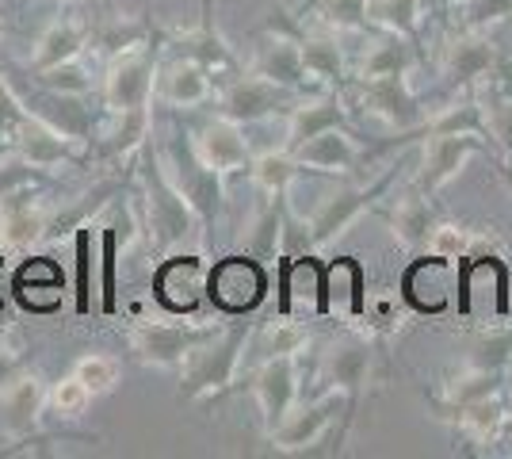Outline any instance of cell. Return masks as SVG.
Returning a JSON list of instances; mask_svg holds the SVG:
<instances>
[{
  "label": "cell",
  "instance_id": "55",
  "mask_svg": "<svg viewBox=\"0 0 512 459\" xmlns=\"http://www.w3.org/2000/svg\"><path fill=\"white\" fill-rule=\"evenodd\" d=\"M497 77L505 81V88H512V58H501V69H497Z\"/></svg>",
  "mask_w": 512,
  "mask_h": 459
},
{
  "label": "cell",
  "instance_id": "52",
  "mask_svg": "<svg viewBox=\"0 0 512 459\" xmlns=\"http://www.w3.org/2000/svg\"><path fill=\"white\" fill-rule=\"evenodd\" d=\"M23 119H27V108H23V100L12 92V85L0 73V142H12Z\"/></svg>",
  "mask_w": 512,
  "mask_h": 459
},
{
  "label": "cell",
  "instance_id": "31",
  "mask_svg": "<svg viewBox=\"0 0 512 459\" xmlns=\"http://www.w3.org/2000/svg\"><path fill=\"white\" fill-rule=\"evenodd\" d=\"M4 429L12 437H31L46 414V383L35 372H23L8 391H0Z\"/></svg>",
  "mask_w": 512,
  "mask_h": 459
},
{
  "label": "cell",
  "instance_id": "3",
  "mask_svg": "<svg viewBox=\"0 0 512 459\" xmlns=\"http://www.w3.org/2000/svg\"><path fill=\"white\" fill-rule=\"evenodd\" d=\"M249 333L253 329L245 322H237V326H222L203 345H195L188 352V360L176 368L180 372L176 398L180 402H203V398H222V394L234 391L237 375L245 368Z\"/></svg>",
  "mask_w": 512,
  "mask_h": 459
},
{
  "label": "cell",
  "instance_id": "36",
  "mask_svg": "<svg viewBox=\"0 0 512 459\" xmlns=\"http://www.w3.org/2000/svg\"><path fill=\"white\" fill-rule=\"evenodd\" d=\"M505 375L509 372H490V368L463 364L459 372L444 379L440 394L432 398V410L440 417V414H448V410H459V406H470V402H478V398H490V394L505 391Z\"/></svg>",
  "mask_w": 512,
  "mask_h": 459
},
{
  "label": "cell",
  "instance_id": "9",
  "mask_svg": "<svg viewBox=\"0 0 512 459\" xmlns=\"http://www.w3.org/2000/svg\"><path fill=\"white\" fill-rule=\"evenodd\" d=\"M501 46L490 31H478V27H455L444 54H440V77L448 81L455 92H474L478 85H486L497 77L501 69Z\"/></svg>",
  "mask_w": 512,
  "mask_h": 459
},
{
  "label": "cell",
  "instance_id": "23",
  "mask_svg": "<svg viewBox=\"0 0 512 459\" xmlns=\"http://www.w3.org/2000/svg\"><path fill=\"white\" fill-rule=\"evenodd\" d=\"M325 318H337L344 326L367 318V272L356 257L325 264Z\"/></svg>",
  "mask_w": 512,
  "mask_h": 459
},
{
  "label": "cell",
  "instance_id": "53",
  "mask_svg": "<svg viewBox=\"0 0 512 459\" xmlns=\"http://www.w3.org/2000/svg\"><path fill=\"white\" fill-rule=\"evenodd\" d=\"M27 372V364H23V356L8 341H0V391H8L20 375Z\"/></svg>",
  "mask_w": 512,
  "mask_h": 459
},
{
  "label": "cell",
  "instance_id": "10",
  "mask_svg": "<svg viewBox=\"0 0 512 459\" xmlns=\"http://www.w3.org/2000/svg\"><path fill=\"white\" fill-rule=\"evenodd\" d=\"M302 92L291 88H279L276 81L260 77L256 69H237L226 85L218 88V115L234 119L241 127L249 123H264L279 111H291Z\"/></svg>",
  "mask_w": 512,
  "mask_h": 459
},
{
  "label": "cell",
  "instance_id": "48",
  "mask_svg": "<svg viewBox=\"0 0 512 459\" xmlns=\"http://www.w3.org/2000/svg\"><path fill=\"white\" fill-rule=\"evenodd\" d=\"M39 77V85L46 92H58V96H88L92 85H96V77H92V69L85 66V58H73V62H62V66L46 69V73H35Z\"/></svg>",
  "mask_w": 512,
  "mask_h": 459
},
{
  "label": "cell",
  "instance_id": "22",
  "mask_svg": "<svg viewBox=\"0 0 512 459\" xmlns=\"http://www.w3.org/2000/svg\"><path fill=\"white\" fill-rule=\"evenodd\" d=\"M165 46H172V54L192 58V62H199L203 69H211V77H222V73L234 77L237 69H241L234 46L218 35L214 16H199V23H192V27L169 31V35H165Z\"/></svg>",
  "mask_w": 512,
  "mask_h": 459
},
{
  "label": "cell",
  "instance_id": "5",
  "mask_svg": "<svg viewBox=\"0 0 512 459\" xmlns=\"http://www.w3.org/2000/svg\"><path fill=\"white\" fill-rule=\"evenodd\" d=\"M157 153L165 161V173L172 176V184L184 192V199L192 203V211L199 215L203 230H211L214 219L222 215V199H226V176L214 173L211 165H203V157L195 153L192 134L172 131L169 138L157 142Z\"/></svg>",
  "mask_w": 512,
  "mask_h": 459
},
{
  "label": "cell",
  "instance_id": "45",
  "mask_svg": "<svg viewBox=\"0 0 512 459\" xmlns=\"http://www.w3.org/2000/svg\"><path fill=\"white\" fill-rule=\"evenodd\" d=\"M92 43L100 46L104 58H115V54L134 50V46H150L153 27L146 20H107L92 31Z\"/></svg>",
  "mask_w": 512,
  "mask_h": 459
},
{
  "label": "cell",
  "instance_id": "18",
  "mask_svg": "<svg viewBox=\"0 0 512 459\" xmlns=\"http://www.w3.org/2000/svg\"><path fill=\"white\" fill-rule=\"evenodd\" d=\"M352 115H348V96L337 88H314V92H302L295 100V108L287 111V138L283 146L287 150H299L302 142H310L321 131H337L348 127Z\"/></svg>",
  "mask_w": 512,
  "mask_h": 459
},
{
  "label": "cell",
  "instance_id": "20",
  "mask_svg": "<svg viewBox=\"0 0 512 459\" xmlns=\"http://www.w3.org/2000/svg\"><path fill=\"white\" fill-rule=\"evenodd\" d=\"M192 146H195V153L203 157V165H211L214 173H222V176L245 173L249 161H253V150H249V142H245L241 123L218 115V111H214L211 119H203L192 131Z\"/></svg>",
  "mask_w": 512,
  "mask_h": 459
},
{
  "label": "cell",
  "instance_id": "43",
  "mask_svg": "<svg viewBox=\"0 0 512 459\" xmlns=\"http://www.w3.org/2000/svg\"><path fill=\"white\" fill-rule=\"evenodd\" d=\"M310 12L318 16L325 31L337 35H371V16H367V0H310Z\"/></svg>",
  "mask_w": 512,
  "mask_h": 459
},
{
  "label": "cell",
  "instance_id": "42",
  "mask_svg": "<svg viewBox=\"0 0 512 459\" xmlns=\"http://www.w3.org/2000/svg\"><path fill=\"white\" fill-rule=\"evenodd\" d=\"M96 249H100V310H104L107 318H115L119 314V276H115V268H119V249H123V241H119V222L111 215V222L100 226V234H96Z\"/></svg>",
  "mask_w": 512,
  "mask_h": 459
},
{
  "label": "cell",
  "instance_id": "57",
  "mask_svg": "<svg viewBox=\"0 0 512 459\" xmlns=\"http://www.w3.org/2000/svg\"><path fill=\"white\" fill-rule=\"evenodd\" d=\"M199 16H211V0H203V12Z\"/></svg>",
  "mask_w": 512,
  "mask_h": 459
},
{
  "label": "cell",
  "instance_id": "21",
  "mask_svg": "<svg viewBox=\"0 0 512 459\" xmlns=\"http://www.w3.org/2000/svg\"><path fill=\"white\" fill-rule=\"evenodd\" d=\"M214 81L211 69H203L192 58H180L172 54L165 66H157V88H153V100L169 104L176 111H195L203 104H211Z\"/></svg>",
  "mask_w": 512,
  "mask_h": 459
},
{
  "label": "cell",
  "instance_id": "15",
  "mask_svg": "<svg viewBox=\"0 0 512 459\" xmlns=\"http://www.w3.org/2000/svg\"><path fill=\"white\" fill-rule=\"evenodd\" d=\"M299 356H268L253 364L249 372V391H253L260 417H264V429L272 433L283 417L291 414V406L299 402Z\"/></svg>",
  "mask_w": 512,
  "mask_h": 459
},
{
  "label": "cell",
  "instance_id": "11",
  "mask_svg": "<svg viewBox=\"0 0 512 459\" xmlns=\"http://www.w3.org/2000/svg\"><path fill=\"white\" fill-rule=\"evenodd\" d=\"M150 46H134V50L107 58V69L100 77L107 111L153 108V88H157V66L161 62H157V54Z\"/></svg>",
  "mask_w": 512,
  "mask_h": 459
},
{
  "label": "cell",
  "instance_id": "50",
  "mask_svg": "<svg viewBox=\"0 0 512 459\" xmlns=\"http://www.w3.org/2000/svg\"><path fill=\"white\" fill-rule=\"evenodd\" d=\"M455 16H459V27L490 31L493 23H505L512 16V0H463Z\"/></svg>",
  "mask_w": 512,
  "mask_h": 459
},
{
  "label": "cell",
  "instance_id": "59",
  "mask_svg": "<svg viewBox=\"0 0 512 459\" xmlns=\"http://www.w3.org/2000/svg\"><path fill=\"white\" fill-rule=\"evenodd\" d=\"M62 4H88V0H62Z\"/></svg>",
  "mask_w": 512,
  "mask_h": 459
},
{
  "label": "cell",
  "instance_id": "44",
  "mask_svg": "<svg viewBox=\"0 0 512 459\" xmlns=\"http://www.w3.org/2000/svg\"><path fill=\"white\" fill-rule=\"evenodd\" d=\"M482 249H490V238H486V234L467 230V226H455V222H440V226L432 230V238H428L425 253L459 264L463 257H470V253H482Z\"/></svg>",
  "mask_w": 512,
  "mask_h": 459
},
{
  "label": "cell",
  "instance_id": "54",
  "mask_svg": "<svg viewBox=\"0 0 512 459\" xmlns=\"http://www.w3.org/2000/svg\"><path fill=\"white\" fill-rule=\"evenodd\" d=\"M8 291H12V272H8V264H4V257H0V306H4V299H8Z\"/></svg>",
  "mask_w": 512,
  "mask_h": 459
},
{
  "label": "cell",
  "instance_id": "58",
  "mask_svg": "<svg viewBox=\"0 0 512 459\" xmlns=\"http://www.w3.org/2000/svg\"><path fill=\"white\" fill-rule=\"evenodd\" d=\"M505 437H512V417H509V425H505Z\"/></svg>",
  "mask_w": 512,
  "mask_h": 459
},
{
  "label": "cell",
  "instance_id": "38",
  "mask_svg": "<svg viewBox=\"0 0 512 459\" xmlns=\"http://www.w3.org/2000/svg\"><path fill=\"white\" fill-rule=\"evenodd\" d=\"M299 173H302L299 161H295V153L287 150V146L253 153V161H249V176H253L256 192L268 199H287V192H291V184H295Z\"/></svg>",
  "mask_w": 512,
  "mask_h": 459
},
{
  "label": "cell",
  "instance_id": "27",
  "mask_svg": "<svg viewBox=\"0 0 512 459\" xmlns=\"http://www.w3.org/2000/svg\"><path fill=\"white\" fill-rule=\"evenodd\" d=\"M295 153L299 169L306 173H325V176H348L356 173L363 150L356 146V138L348 134V127H337V131H321L314 134L310 142H302Z\"/></svg>",
  "mask_w": 512,
  "mask_h": 459
},
{
  "label": "cell",
  "instance_id": "8",
  "mask_svg": "<svg viewBox=\"0 0 512 459\" xmlns=\"http://www.w3.org/2000/svg\"><path fill=\"white\" fill-rule=\"evenodd\" d=\"M337 417H344V429L352 425V414H348V398L341 391H333V387H325L318 398H310V402H295L291 406V414L279 421L276 429L268 433V444L276 448V452H287V456H295V452H310L314 444H318L333 425H337Z\"/></svg>",
  "mask_w": 512,
  "mask_h": 459
},
{
  "label": "cell",
  "instance_id": "4",
  "mask_svg": "<svg viewBox=\"0 0 512 459\" xmlns=\"http://www.w3.org/2000/svg\"><path fill=\"white\" fill-rule=\"evenodd\" d=\"M348 104L363 108L371 119L386 123L394 138L383 150L394 146H409L413 134L421 131V123L428 119V108L417 100V92L409 88V73H390V77H371V81H348Z\"/></svg>",
  "mask_w": 512,
  "mask_h": 459
},
{
  "label": "cell",
  "instance_id": "56",
  "mask_svg": "<svg viewBox=\"0 0 512 459\" xmlns=\"http://www.w3.org/2000/svg\"><path fill=\"white\" fill-rule=\"evenodd\" d=\"M432 4H436V8H440V12H455V8H459V4H463V0H432Z\"/></svg>",
  "mask_w": 512,
  "mask_h": 459
},
{
  "label": "cell",
  "instance_id": "37",
  "mask_svg": "<svg viewBox=\"0 0 512 459\" xmlns=\"http://www.w3.org/2000/svg\"><path fill=\"white\" fill-rule=\"evenodd\" d=\"M287 199H268L260 196V207L253 211V219L241 234V245L245 253H253L256 261H276L283 253V219H287Z\"/></svg>",
  "mask_w": 512,
  "mask_h": 459
},
{
  "label": "cell",
  "instance_id": "14",
  "mask_svg": "<svg viewBox=\"0 0 512 459\" xmlns=\"http://www.w3.org/2000/svg\"><path fill=\"white\" fill-rule=\"evenodd\" d=\"M490 142L478 134H428L421 138V161H417V188L425 196H436L444 184H451L455 176L467 169V161L474 153H486Z\"/></svg>",
  "mask_w": 512,
  "mask_h": 459
},
{
  "label": "cell",
  "instance_id": "12",
  "mask_svg": "<svg viewBox=\"0 0 512 459\" xmlns=\"http://www.w3.org/2000/svg\"><path fill=\"white\" fill-rule=\"evenodd\" d=\"M207 272L211 264L203 253H169L157 261V272H153V299L165 314H195L199 306L207 303Z\"/></svg>",
  "mask_w": 512,
  "mask_h": 459
},
{
  "label": "cell",
  "instance_id": "19",
  "mask_svg": "<svg viewBox=\"0 0 512 459\" xmlns=\"http://www.w3.org/2000/svg\"><path fill=\"white\" fill-rule=\"evenodd\" d=\"M268 39L260 43L253 58V69L260 77L276 81L279 88H291V92H314L310 88V77H306V66H302V50H299V27L291 23H268Z\"/></svg>",
  "mask_w": 512,
  "mask_h": 459
},
{
  "label": "cell",
  "instance_id": "16",
  "mask_svg": "<svg viewBox=\"0 0 512 459\" xmlns=\"http://www.w3.org/2000/svg\"><path fill=\"white\" fill-rule=\"evenodd\" d=\"M279 314H295V318H325V264L318 253H299V257H283L279 268Z\"/></svg>",
  "mask_w": 512,
  "mask_h": 459
},
{
  "label": "cell",
  "instance_id": "7",
  "mask_svg": "<svg viewBox=\"0 0 512 459\" xmlns=\"http://www.w3.org/2000/svg\"><path fill=\"white\" fill-rule=\"evenodd\" d=\"M218 329L222 326H211V322H176V314L161 318V322H138L130 329V352H134L138 364L172 372L188 360V352L195 345H203Z\"/></svg>",
  "mask_w": 512,
  "mask_h": 459
},
{
  "label": "cell",
  "instance_id": "49",
  "mask_svg": "<svg viewBox=\"0 0 512 459\" xmlns=\"http://www.w3.org/2000/svg\"><path fill=\"white\" fill-rule=\"evenodd\" d=\"M490 134L493 146L501 150V161H505V176H512V88L490 100Z\"/></svg>",
  "mask_w": 512,
  "mask_h": 459
},
{
  "label": "cell",
  "instance_id": "32",
  "mask_svg": "<svg viewBox=\"0 0 512 459\" xmlns=\"http://www.w3.org/2000/svg\"><path fill=\"white\" fill-rule=\"evenodd\" d=\"M440 417L451 421L470 444H497V440H505V425H509L512 410L505 406V391H497L490 398H478V402L448 410Z\"/></svg>",
  "mask_w": 512,
  "mask_h": 459
},
{
  "label": "cell",
  "instance_id": "6",
  "mask_svg": "<svg viewBox=\"0 0 512 459\" xmlns=\"http://www.w3.org/2000/svg\"><path fill=\"white\" fill-rule=\"evenodd\" d=\"M268 299V264L253 253H230L207 272V303L226 318H249Z\"/></svg>",
  "mask_w": 512,
  "mask_h": 459
},
{
  "label": "cell",
  "instance_id": "26",
  "mask_svg": "<svg viewBox=\"0 0 512 459\" xmlns=\"http://www.w3.org/2000/svg\"><path fill=\"white\" fill-rule=\"evenodd\" d=\"M302 66L310 77V88H341L348 85L352 62L344 54V43L337 31H299Z\"/></svg>",
  "mask_w": 512,
  "mask_h": 459
},
{
  "label": "cell",
  "instance_id": "33",
  "mask_svg": "<svg viewBox=\"0 0 512 459\" xmlns=\"http://www.w3.org/2000/svg\"><path fill=\"white\" fill-rule=\"evenodd\" d=\"M428 134H478V138H486L493 146L490 111L482 108V100H478L474 92H463V96L451 100L448 108L428 111V119L421 123V131L413 134V142H417V138H428Z\"/></svg>",
  "mask_w": 512,
  "mask_h": 459
},
{
  "label": "cell",
  "instance_id": "30",
  "mask_svg": "<svg viewBox=\"0 0 512 459\" xmlns=\"http://www.w3.org/2000/svg\"><path fill=\"white\" fill-rule=\"evenodd\" d=\"M417 62V43L390 35V31H371L360 58L352 62L348 81H371V77H390V73H409Z\"/></svg>",
  "mask_w": 512,
  "mask_h": 459
},
{
  "label": "cell",
  "instance_id": "60",
  "mask_svg": "<svg viewBox=\"0 0 512 459\" xmlns=\"http://www.w3.org/2000/svg\"><path fill=\"white\" fill-rule=\"evenodd\" d=\"M509 184H512V176H509Z\"/></svg>",
  "mask_w": 512,
  "mask_h": 459
},
{
  "label": "cell",
  "instance_id": "35",
  "mask_svg": "<svg viewBox=\"0 0 512 459\" xmlns=\"http://www.w3.org/2000/svg\"><path fill=\"white\" fill-rule=\"evenodd\" d=\"M150 131H153V108L111 111V127L96 138V150L107 161H130L134 153L150 142Z\"/></svg>",
  "mask_w": 512,
  "mask_h": 459
},
{
  "label": "cell",
  "instance_id": "24",
  "mask_svg": "<svg viewBox=\"0 0 512 459\" xmlns=\"http://www.w3.org/2000/svg\"><path fill=\"white\" fill-rule=\"evenodd\" d=\"M12 146H16V157H23L27 165H35L39 173H54V169H62V165H69L77 157V142L65 138L54 123H46L43 115L31 108H27V119L20 123Z\"/></svg>",
  "mask_w": 512,
  "mask_h": 459
},
{
  "label": "cell",
  "instance_id": "51",
  "mask_svg": "<svg viewBox=\"0 0 512 459\" xmlns=\"http://www.w3.org/2000/svg\"><path fill=\"white\" fill-rule=\"evenodd\" d=\"M43 176L35 165H27L23 157H16V161H4L0 165V199H12L20 196V192H31V188H39L43 184Z\"/></svg>",
  "mask_w": 512,
  "mask_h": 459
},
{
  "label": "cell",
  "instance_id": "40",
  "mask_svg": "<svg viewBox=\"0 0 512 459\" xmlns=\"http://www.w3.org/2000/svg\"><path fill=\"white\" fill-rule=\"evenodd\" d=\"M474 368H490V372H509L512 368V322L505 326H482L467 345V360Z\"/></svg>",
  "mask_w": 512,
  "mask_h": 459
},
{
  "label": "cell",
  "instance_id": "25",
  "mask_svg": "<svg viewBox=\"0 0 512 459\" xmlns=\"http://www.w3.org/2000/svg\"><path fill=\"white\" fill-rule=\"evenodd\" d=\"M386 226H390L394 241H398L406 253H413V257L425 253L432 230L440 226L436 211H432V196H425L417 184L406 188L402 196L390 199V207H386Z\"/></svg>",
  "mask_w": 512,
  "mask_h": 459
},
{
  "label": "cell",
  "instance_id": "17",
  "mask_svg": "<svg viewBox=\"0 0 512 459\" xmlns=\"http://www.w3.org/2000/svg\"><path fill=\"white\" fill-rule=\"evenodd\" d=\"M50 222H54V207L39 196V188L0 199V249L4 253L35 249L39 241L50 238Z\"/></svg>",
  "mask_w": 512,
  "mask_h": 459
},
{
  "label": "cell",
  "instance_id": "46",
  "mask_svg": "<svg viewBox=\"0 0 512 459\" xmlns=\"http://www.w3.org/2000/svg\"><path fill=\"white\" fill-rule=\"evenodd\" d=\"M88 406H92V391L73 372L46 387V414L58 417V421H77Z\"/></svg>",
  "mask_w": 512,
  "mask_h": 459
},
{
  "label": "cell",
  "instance_id": "13",
  "mask_svg": "<svg viewBox=\"0 0 512 459\" xmlns=\"http://www.w3.org/2000/svg\"><path fill=\"white\" fill-rule=\"evenodd\" d=\"M375 341L363 337V333H344L341 341H333L329 352H325V364H321V375H325V387L341 391L348 398V414L356 417L363 394H367V383L375 379Z\"/></svg>",
  "mask_w": 512,
  "mask_h": 459
},
{
  "label": "cell",
  "instance_id": "41",
  "mask_svg": "<svg viewBox=\"0 0 512 459\" xmlns=\"http://www.w3.org/2000/svg\"><path fill=\"white\" fill-rule=\"evenodd\" d=\"M92 230H96L92 222L73 230V261H77L73 306H77V314H88L92 303H96V257H100V249H96V234Z\"/></svg>",
  "mask_w": 512,
  "mask_h": 459
},
{
  "label": "cell",
  "instance_id": "47",
  "mask_svg": "<svg viewBox=\"0 0 512 459\" xmlns=\"http://www.w3.org/2000/svg\"><path fill=\"white\" fill-rule=\"evenodd\" d=\"M73 375L92 391V398H100V394H111L119 387L123 364H119L115 356H104V352H85V356L73 364Z\"/></svg>",
  "mask_w": 512,
  "mask_h": 459
},
{
  "label": "cell",
  "instance_id": "2",
  "mask_svg": "<svg viewBox=\"0 0 512 459\" xmlns=\"http://www.w3.org/2000/svg\"><path fill=\"white\" fill-rule=\"evenodd\" d=\"M398 180V165L386 169L383 176L367 180V184H356V188H341L333 196H325L306 215L299 219L291 207H287V219H283V253L279 257H299V253H318L329 241H337L348 234V226L360 219L363 211L375 207V199H383L390 192V184Z\"/></svg>",
  "mask_w": 512,
  "mask_h": 459
},
{
  "label": "cell",
  "instance_id": "34",
  "mask_svg": "<svg viewBox=\"0 0 512 459\" xmlns=\"http://www.w3.org/2000/svg\"><path fill=\"white\" fill-rule=\"evenodd\" d=\"M310 349V326L306 318H295V314H279L272 322H264L260 329L249 333V356L253 364L268 360V356H302Z\"/></svg>",
  "mask_w": 512,
  "mask_h": 459
},
{
  "label": "cell",
  "instance_id": "28",
  "mask_svg": "<svg viewBox=\"0 0 512 459\" xmlns=\"http://www.w3.org/2000/svg\"><path fill=\"white\" fill-rule=\"evenodd\" d=\"M88 43H92V27L77 16H58L43 27V35L35 39V50H31V69L35 73H46V69L62 66V62H73V58H85Z\"/></svg>",
  "mask_w": 512,
  "mask_h": 459
},
{
  "label": "cell",
  "instance_id": "1",
  "mask_svg": "<svg viewBox=\"0 0 512 459\" xmlns=\"http://www.w3.org/2000/svg\"><path fill=\"white\" fill-rule=\"evenodd\" d=\"M130 165H134V188H138L134 199L142 215V241L150 245L153 257L161 261L169 253H184L188 245H203V222L165 173V161L153 138L130 157Z\"/></svg>",
  "mask_w": 512,
  "mask_h": 459
},
{
  "label": "cell",
  "instance_id": "39",
  "mask_svg": "<svg viewBox=\"0 0 512 459\" xmlns=\"http://www.w3.org/2000/svg\"><path fill=\"white\" fill-rule=\"evenodd\" d=\"M428 0H367V16L375 31H390L421 43V20H425Z\"/></svg>",
  "mask_w": 512,
  "mask_h": 459
},
{
  "label": "cell",
  "instance_id": "29",
  "mask_svg": "<svg viewBox=\"0 0 512 459\" xmlns=\"http://www.w3.org/2000/svg\"><path fill=\"white\" fill-rule=\"evenodd\" d=\"M12 291H16L23 310H31V314H54L65 299V276L50 257H31L12 276Z\"/></svg>",
  "mask_w": 512,
  "mask_h": 459
}]
</instances>
